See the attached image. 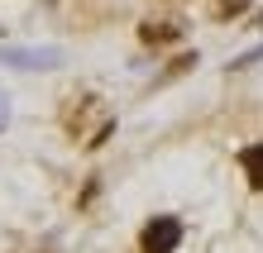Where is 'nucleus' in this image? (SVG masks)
I'll use <instances>...</instances> for the list:
<instances>
[{"mask_svg": "<svg viewBox=\"0 0 263 253\" xmlns=\"http://www.w3.org/2000/svg\"><path fill=\"white\" fill-rule=\"evenodd\" d=\"M63 124L72 139H82L86 148H101L105 139L115 134V115L105 110L101 96H72V105L63 110Z\"/></svg>", "mask_w": 263, "mask_h": 253, "instance_id": "f257e3e1", "label": "nucleus"}, {"mask_svg": "<svg viewBox=\"0 0 263 253\" xmlns=\"http://www.w3.org/2000/svg\"><path fill=\"white\" fill-rule=\"evenodd\" d=\"M177 244H182V220L177 215H153L144 225V234H139L144 253H177Z\"/></svg>", "mask_w": 263, "mask_h": 253, "instance_id": "f03ea898", "label": "nucleus"}, {"mask_svg": "<svg viewBox=\"0 0 263 253\" xmlns=\"http://www.w3.org/2000/svg\"><path fill=\"white\" fill-rule=\"evenodd\" d=\"M0 57L14 62V67H58V62H63L58 48H5Z\"/></svg>", "mask_w": 263, "mask_h": 253, "instance_id": "7ed1b4c3", "label": "nucleus"}, {"mask_svg": "<svg viewBox=\"0 0 263 253\" xmlns=\"http://www.w3.org/2000/svg\"><path fill=\"white\" fill-rule=\"evenodd\" d=\"M139 38L144 43H153V48H163V43H177L182 38V24H173V20H158V24H139Z\"/></svg>", "mask_w": 263, "mask_h": 253, "instance_id": "20e7f679", "label": "nucleus"}, {"mask_svg": "<svg viewBox=\"0 0 263 253\" xmlns=\"http://www.w3.org/2000/svg\"><path fill=\"white\" fill-rule=\"evenodd\" d=\"M239 167H244V177H249L254 191H263V144H249L239 153Z\"/></svg>", "mask_w": 263, "mask_h": 253, "instance_id": "39448f33", "label": "nucleus"}, {"mask_svg": "<svg viewBox=\"0 0 263 253\" xmlns=\"http://www.w3.org/2000/svg\"><path fill=\"white\" fill-rule=\"evenodd\" d=\"M244 5H249V0H220V14H239Z\"/></svg>", "mask_w": 263, "mask_h": 253, "instance_id": "423d86ee", "label": "nucleus"}, {"mask_svg": "<svg viewBox=\"0 0 263 253\" xmlns=\"http://www.w3.org/2000/svg\"><path fill=\"white\" fill-rule=\"evenodd\" d=\"M10 120V110H5V96H0V124H5Z\"/></svg>", "mask_w": 263, "mask_h": 253, "instance_id": "0eeeda50", "label": "nucleus"}]
</instances>
